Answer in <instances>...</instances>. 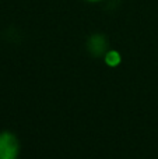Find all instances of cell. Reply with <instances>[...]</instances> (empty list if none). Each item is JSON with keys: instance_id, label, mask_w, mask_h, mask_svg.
I'll use <instances>...</instances> for the list:
<instances>
[{"instance_id": "obj_3", "label": "cell", "mask_w": 158, "mask_h": 159, "mask_svg": "<svg viewBox=\"0 0 158 159\" xmlns=\"http://www.w3.org/2000/svg\"><path fill=\"white\" fill-rule=\"evenodd\" d=\"M104 60H105V63L108 64L109 67H116L120 64V60H122V57H120L119 52H116V50H112L109 49L108 52L105 53V56H104Z\"/></svg>"}, {"instance_id": "obj_4", "label": "cell", "mask_w": 158, "mask_h": 159, "mask_svg": "<svg viewBox=\"0 0 158 159\" xmlns=\"http://www.w3.org/2000/svg\"><path fill=\"white\" fill-rule=\"evenodd\" d=\"M84 2H87V3H101V2H104V0H84Z\"/></svg>"}, {"instance_id": "obj_2", "label": "cell", "mask_w": 158, "mask_h": 159, "mask_svg": "<svg viewBox=\"0 0 158 159\" xmlns=\"http://www.w3.org/2000/svg\"><path fill=\"white\" fill-rule=\"evenodd\" d=\"M87 50L94 57H104L105 53L109 50L108 39L102 34H92L87 39Z\"/></svg>"}, {"instance_id": "obj_1", "label": "cell", "mask_w": 158, "mask_h": 159, "mask_svg": "<svg viewBox=\"0 0 158 159\" xmlns=\"http://www.w3.org/2000/svg\"><path fill=\"white\" fill-rule=\"evenodd\" d=\"M21 154V143L13 131H0V159H18Z\"/></svg>"}]
</instances>
